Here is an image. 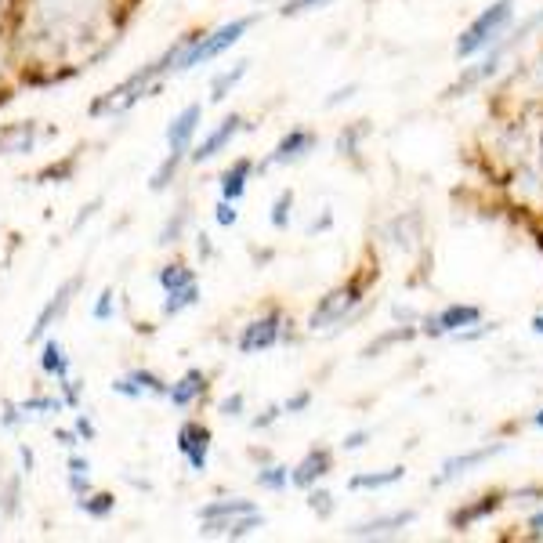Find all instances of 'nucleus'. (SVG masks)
Segmentation results:
<instances>
[{"instance_id": "1", "label": "nucleus", "mask_w": 543, "mask_h": 543, "mask_svg": "<svg viewBox=\"0 0 543 543\" xmlns=\"http://www.w3.org/2000/svg\"><path fill=\"white\" fill-rule=\"evenodd\" d=\"M250 26H254V15L225 22V26L214 29V33H196V37H185V48H181L178 62H174V73H189V69L207 66V62L221 58L225 51L232 48V44H239V40H243V33H247Z\"/></svg>"}, {"instance_id": "2", "label": "nucleus", "mask_w": 543, "mask_h": 543, "mask_svg": "<svg viewBox=\"0 0 543 543\" xmlns=\"http://www.w3.org/2000/svg\"><path fill=\"white\" fill-rule=\"evenodd\" d=\"M515 19V0H496L493 8H486L482 15H478L471 26L460 33V40H457V55L460 58H471V55H478L482 48H489L500 33L507 29V22Z\"/></svg>"}, {"instance_id": "3", "label": "nucleus", "mask_w": 543, "mask_h": 543, "mask_svg": "<svg viewBox=\"0 0 543 543\" xmlns=\"http://www.w3.org/2000/svg\"><path fill=\"white\" fill-rule=\"evenodd\" d=\"M359 301H362V286L359 283L341 286V290H334V294H326L323 301H319V308L312 312L308 326H312V330H326V326L344 323V319H348V312H352Z\"/></svg>"}, {"instance_id": "4", "label": "nucleus", "mask_w": 543, "mask_h": 543, "mask_svg": "<svg viewBox=\"0 0 543 543\" xmlns=\"http://www.w3.org/2000/svg\"><path fill=\"white\" fill-rule=\"evenodd\" d=\"M279 341H283V312H268L243 326L236 348L243 355H258V352H268V348H276Z\"/></svg>"}, {"instance_id": "5", "label": "nucleus", "mask_w": 543, "mask_h": 543, "mask_svg": "<svg viewBox=\"0 0 543 543\" xmlns=\"http://www.w3.org/2000/svg\"><path fill=\"white\" fill-rule=\"evenodd\" d=\"M478 323H482V308L478 305H449V308H442L439 315L424 319V334H431V337L464 334L467 326H478Z\"/></svg>"}, {"instance_id": "6", "label": "nucleus", "mask_w": 543, "mask_h": 543, "mask_svg": "<svg viewBox=\"0 0 543 543\" xmlns=\"http://www.w3.org/2000/svg\"><path fill=\"white\" fill-rule=\"evenodd\" d=\"M80 290V276H73V279H66V283L58 286L55 294H51V301L44 308H40V315H37V323H33V330H29V337L26 341L29 344H37L40 337L48 334L51 326H55V319H62L66 315V308L73 305V294Z\"/></svg>"}, {"instance_id": "7", "label": "nucleus", "mask_w": 543, "mask_h": 543, "mask_svg": "<svg viewBox=\"0 0 543 543\" xmlns=\"http://www.w3.org/2000/svg\"><path fill=\"white\" fill-rule=\"evenodd\" d=\"M200 120H203V105H185V109L174 116L171 127H167V149H171V156L185 160V153L192 149V138L200 131Z\"/></svg>"}, {"instance_id": "8", "label": "nucleus", "mask_w": 543, "mask_h": 543, "mask_svg": "<svg viewBox=\"0 0 543 543\" xmlns=\"http://www.w3.org/2000/svg\"><path fill=\"white\" fill-rule=\"evenodd\" d=\"M178 453L189 460L192 471H207V460H210V428L189 420V424H181L178 431Z\"/></svg>"}, {"instance_id": "9", "label": "nucleus", "mask_w": 543, "mask_h": 543, "mask_svg": "<svg viewBox=\"0 0 543 543\" xmlns=\"http://www.w3.org/2000/svg\"><path fill=\"white\" fill-rule=\"evenodd\" d=\"M239 131H243V116H225V120H221V124L214 127V131H210L207 138H203V142L196 145V149H192L189 160H192V163L214 160V156H218L221 149H225V145H229Z\"/></svg>"}, {"instance_id": "10", "label": "nucleus", "mask_w": 543, "mask_h": 543, "mask_svg": "<svg viewBox=\"0 0 543 543\" xmlns=\"http://www.w3.org/2000/svg\"><path fill=\"white\" fill-rule=\"evenodd\" d=\"M330 467H334V453H330V449H308L305 460L290 471V486L312 489L319 478L330 475Z\"/></svg>"}, {"instance_id": "11", "label": "nucleus", "mask_w": 543, "mask_h": 543, "mask_svg": "<svg viewBox=\"0 0 543 543\" xmlns=\"http://www.w3.org/2000/svg\"><path fill=\"white\" fill-rule=\"evenodd\" d=\"M496 453H504V442H496V446H482V449H471V453H460V457H449L446 464H442L439 475H435V486H446V482H453V478L467 475L471 467L486 464V460H493Z\"/></svg>"}, {"instance_id": "12", "label": "nucleus", "mask_w": 543, "mask_h": 543, "mask_svg": "<svg viewBox=\"0 0 543 543\" xmlns=\"http://www.w3.org/2000/svg\"><path fill=\"white\" fill-rule=\"evenodd\" d=\"M265 525V515L261 511H247V515H236V518H225V522H200V533L203 536H229V540H243L250 536L254 529Z\"/></svg>"}, {"instance_id": "13", "label": "nucleus", "mask_w": 543, "mask_h": 543, "mask_svg": "<svg viewBox=\"0 0 543 543\" xmlns=\"http://www.w3.org/2000/svg\"><path fill=\"white\" fill-rule=\"evenodd\" d=\"M315 149V134L312 131H290L283 134L276 142V149H272V156L265 160V167H276V163H290V160H301V156H308Z\"/></svg>"}, {"instance_id": "14", "label": "nucleus", "mask_w": 543, "mask_h": 543, "mask_svg": "<svg viewBox=\"0 0 543 543\" xmlns=\"http://www.w3.org/2000/svg\"><path fill=\"white\" fill-rule=\"evenodd\" d=\"M203 391H207V377L200 370H189L181 381H174L167 388V399H171L174 410H189V406H196L203 399Z\"/></svg>"}, {"instance_id": "15", "label": "nucleus", "mask_w": 543, "mask_h": 543, "mask_svg": "<svg viewBox=\"0 0 543 543\" xmlns=\"http://www.w3.org/2000/svg\"><path fill=\"white\" fill-rule=\"evenodd\" d=\"M413 511H399V515H388V518H373V522H362L352 529V536H359V540H377V536H395L399 529H406V525H413Z\"/></svg>"}, {"instance_id": "16", "label": "nucleus", "mask_w": 543, "mask_h": 543, "mask_svg": "<svg viewBox=\"0 0 543 543\" xmlns=\"http://www.w3.org/2000/svg\"><path fill=\"white\" fill-rule=\"evenodd\" d=\"M37 145V124H11L0 127V153L22 156Z\"/></svg>"}, {"instance_id": "17", "label": "nucleus", "mask_w": 543, "mask_h": 543, "mask_svg": "<svg viewBox=\"0 0 543 543\" xmlns=\"http://www.w3.org/2000/svg\"><path fill=\"white\" fill-rule=\"evenodd\" d=\"M247 511H258V504L236 496V500H210V504H203L200 511H196V518H200V522H225V518L247 515Z\"/></svg>"}, {"instance_id": "18", "label": "nucleus", "mask_w": 543, "mask_h": 543, "mask_svg": "<svg viewBox=\"0 0 543 543\" xmlns=\"http://www.w3.org/2000/svg\"><path fill=\"white\" fill-rule=\"evenodd\" d=\"M250 174H254V163H250V160H236V163H232L229 171L221 174V196H225V200H232V203L243 200Z\"/></svg>"}, {"instance_id": "19", "label": "nucleus", "mask_w": 543, "mask_h": 543, "mask_svg": "<svg viewBox=\"0 0 543 543\" xmlns=\"http://www.w3.org/2000/svg\"><path fill=\"white\" fill-rule=\"evenodd\" d=\"M40 370L48 373V377H58V381H66L69 377V355L58 341L44 344V352H40Z\"/></svg>"}, {"instance_id": "20", "label": "nucleus", "mask_w": 543, "mask_h": 543, "mask_svg": "<svg viewBox=\"0 0 543 543\" xmlns=\"http://www.w3.org/2000/svg\"><path fill=\"white\" fill-rule=\"evenodd\" d=\"M402 475H406V467H388V471H370V475H355L348 482V489H388V486H399Z\"/></svg>"}, {"instance_id": "21", "label": "nucleus", "mask_w": 543, "mask_h": 543, "mask_svg": "<svg viewBox=\"0 0 543 543\" xmlns=\"http://www.w3.org/2000/svg\"><path fill=\"white\" fill-rule=\"evenodd\" d=\"M200 301V283L178 286V290H167L163 294V315H181L185 308H192Z\"/></svg>"}, {"instance_id": "22", "label": "nucleus", "mask_w": 543, "mask_h": 543, "mask_svg": "<svg viewBox=\"0 0 543 543\" xmlns=\"http://www.w3.org/2000/svg\"><path fill=\"white\" fill-rule=\"evenodd\" d=\"M247 69H250V62H236V66L225 69L221 77H214V84H210V102H225L232 87H236L239 80L247 77Z\"/></svg>"}, {"instance_id": "23", "label": "nucleus", "mask_w": 543, "mask_h": 543, "mask_svg": "<svg viewBox=\"0 0 543 543\" xmlns=\"http://www.w3.org/2000/svg\"><path fill=\"white\" fill-rule=\"evenodd\" d=\"M19 410H22V417H51V413H62L66 410V402L62 399H55V395H33V399H26V402H19Z\"/></svg>"}, {"instance_id": "24", "label": "nucleus", "mask_w": 543, "mask_h": 543, "mask_svg": "<svg viewBox=\"0 0 543 543\" xmlns=\"http://www.w3.org/2000/svg\"><path fill=\"white\" fill-rule=\"evenodd\" d=\"M496 507H500V496H482V504H475V507H467V511H457V515H453V525H457V529H467V525H475L478 518H486V515H493Z\"/></svg>"}, {"instance_id": "25", "label": "nucleus", "mask_w": 543, "mask_h": 543, "mask_svg": "<svg viewBox=\"0 0 543 543\" xmlns=\"http://www.w3.org/2000/svg\"><path fill=\"white\" fill-rule=\"evenodd\" d=\"M69 489L73 496L91 493V464L84 457H69Z\"/></svg>"}, {"instance_id": "26", "label": "nucleus", "mask_w": 543, "mask_h": 543, "mask_svg": "<svg viewBox=\"0 0 543 543\" xmlns=\"http://www.w3.org/2000/svg\"><path fill=\"white\" fill-rule=\"evenodd\" d=\"M80 511L84 515H91V518H109L116 511V496H109V493H98V496H80Z\"/></svg>"}, {"instance_id": "27", "label": "nucleus", "mask_w": 543, "mask_h": 543, "mask_svg": "<svg viewBox=\"0 0 543 543\" xmlns=\"http://www.w3.org/2000/svg\"><path fill=\"white\" fill-rule=\"evenodd\" d=\"M189 283H196V272H192L189 265H167V268H160L163 294H167V290H178V286H189Z\"/></svg>"}, {"instance_id": "28", "label": "nucleus", "mask_w": 543, "mask_h": 543, "mask_svg": "<svg viewBox=\"0 0 543 543\" xmlns=\"http://www.w3.org/2000/svg\"><path fill=\"white\" fill-rule=\"evenodd\" d=\"M258 486L261 489H272V493H283V489L290 486V467H279V464L261 467V471H258Z\"/></svg>"}, {"instance_id": "29", "label": "nucleus", "mask_w": 543, "mask_h": 543, "mask_svg": "<svg viewBox=\"0 0 543 543\" xmlns=\"http://www.w3.org/2000/svg\"><path fill=\"white\" fill-rule=\"evenodd\" d=\"M185 225H189V207H178V214H174L167 225H163L160 232V247H171V243H178L181 232H185Z\"/></svg>"}, {"instance_id": "30", "label": "nucleus", "mask_w": 543, "mask_h": 543, "mask_svg": "<svg viewBox=\"0 0 543 543\" xmlns=\"http://www.w3.org/2000/svg\"><path fill=\"white\" fill-rule=\"evenodd\" d=\"M91 319H95V323H109V319H116V294H113V286H105L102 294H98L95 308H91Z\"/></svg>"}, {"instance_id": "31", "label": "nucleus", "mask_w": 543, "mask_h": 543, "mask_svg": "<svg viewBox=\"0 0 543 543\" xmlns=\"http://www.w3.org/2000/svg\"><path fill=\"white\" fill-rule=\"evenodd\" d=\"M290 210H294V192L283 189L279 200L272 203V229H286V225H290Z\"/></svg>"}, {"instance_id": "32", "label": "nucleus", "mask_w": 543, "mask_h": 543, "mask_svg": "<svg viewBox=\"0 0 543 543\" xmlns=\"http://www.w3.org/2000/svg\"><path fill=\"white\" fill-rule=\"evenodd\" d=\"M131 381L142 388V395H167V384L149 370H131Z\"/></svg>"}, {"instance_id": "33", "label": "nucleus", "mask_w": 543, "mask_h": 543, "mask_svg": "<svg viewBox=\"0 0 543 543\" xmlns=\"http://www.w3.org/2000/svg\"><path fill=\"white\" fill-rule=\"evenodd\" d=\"M308 507H312L319 518H330L334 515V496L326 493V489H315V493L308 496Z\"/></svg>"}, {"instance_id": "34", "label": "nucleus", "mask_w": 543, "mask_h": 543, "mask_svg": "<svg viewBox=\"0 0 543 543\" xmlns=\"http://www.w3.org/2000/svg\"><path fill=\"white\" fill-rule=\"evenodd\" d=\"M214 218H218L221 229H232V225H236V221H239L236 203H232V200H221V203H218V210H214Z\"/></svg>"}, {"instance_id": "35", "label": "nucleus", "mask_w": 543, "mask_h": 543, "mask_svg": "<svg viewBox=\"0 0 543 543\" xmlns=\"http://www.w3.org/2000/svg\"><path fill=\"white\" fill-rule=\"evenodd\" d=\"M243 410H247V399L243 395H229V399H221V406H218V413L221 417H243Z\"/></svg>"}, {"instance_id": "36", "label": "nucleus", "mask_w": 543, "mask_h": 543, "mask_svg": "<svg viewBox=\"0 0 543 543\" xmlns=\"http://www.w3.org/2000/svg\"><path fill=\"white\" fill-rule=\"evenodd\" d=\"M113 391H116V395H124V399H145L142 388H138V384L131 381V373H127V377H116Z\"/></svg>"}, {"instance_id": "37", "label": "nucleus", "mask_w": 543, "mask_h": 543, "mask_svg": "<svg viewBox=\"0 0 543 543\" xmlns=\"http://www.w3.org/2000/svg\"><path fill=\"white\" fill-rule=\"evenodd\" d=\"M22 410H19V402H8V406H4V417H0V428H8V431H15L22 424Z\"/></svg>"}, {"instance_id": "38", "label": "nucleus", "mask_w": 543, "mask_h": 543, "mask_svg": "<svg viewBox=\"0 0 543 543\" xmlns=\"http://www.w3.org/2000/svg\"><path fill=\"white\" fill-rule=\"evenodd\" d=\"M308 402H312V391H297V395H290V399L283 402L286 413H305Z\"/></svg>"}, {"instance_id": "39", "label": "nucleus", "mask_w": 543, "mask_h": 543, "mask_svg": "<svg viewBox=\"0 0 543 543\" xmlns=\"http://www.w3.org/2000/svg\"><path fill=\"white\" fill-rule=\"evenodd\" d=\"M58 384H62V402H66V406H80V381L66 377V381H58Z\"/></svg>"}, {"instance_id": "40", "label": "nucleus", "mask_w": 543, "mask_h": 543, "mask_svg": "<svg viewBox=\"0 0 543 543\" xmlns=\"http://www.w3.org/2000/svg\"><path fill=\"white\" fill-rule=\"evenodd\" d=\"M315 4H326V0H286L283 8V15H297V11H308V8H315Z\"/></svg>"}, {"instance_id": "41", "label": "nucleus", "mask_w": 543, "mask_h": 543, "mask_svg": "<svg viewBox=\"0 0 543 543\" xmlns=\"http://www.w3.org/2000/svg\"><path fill=\"white\" fill-rule=\"evenodd\" d=\"M366 439H370V431H352V435H344L341 446L344 449H362V446H366Z\"/></svg>"}, {"instance_id": "42", "label": "nucleus", "mask_w": 543, "mask_h": 543, "mask_svg": "<svg viewBox=\"0 0 543 543\" xmlns=\"http://www.w3.org/2000/svg\"><path fill=\"white\" fill-rule=\"evenodd\" d=\"M77 435H80L84 442H95V424H91V420H87L84 413L77 417Z\"/></svg>"}, {"instance_id": "43", "label": "nucleus", "mask_w": 543, "mask_h": 543, "mask_svg": "<svg viewBox=\"0 0 543 543\" xmlns=\"http://www.w3.org/2000/svg\"><path fill=\"white\" fill-rule=\"evenodd\" d=\"M279 417V410H276V406H272V410H265V417H254V428H268V424H272V420H276Z\"/></svg>"}, {"instance_id": "44", "label": "nucleus", "mask_w": 543, "mask_h": 543, "mask_svg": "<svg viewBox=\"0 0 543 543\" xmlns=\"http://www.w3.org/2000/svg\"><path fill=\"white\" fill-rule=\"evenodd\" d=\"M55 439L62 442L66 449H73V446H77V431H55Z\"/></svg>"}, {"instance_id": "45", "label": "nucleus", "mask_w": 543, "mask_h": 543, "mask_svg": "<svg viewBox=\"0 0 543 543\" xmlns=\"http://www.w3.org/2000/svg\"><path fill=\"white\" fill-rule=\"evenodd\" d=\"M352 95H355V87H341V91H337V95L330 98L326 105H337V102H344V98H352Z\"/></svg>"}, {"instance_id": "46", "label": "nucleus", "mask_w": 543, "mask_h": 543, "mask_svg": "<svg viewBox=\"0 0 543 543\" xmlns=\"http://www.w3.org/2000/svg\"><path fill=\"white\" fill-rule=\"evenodd\" d=\"M19 457H22V467H26V475L33 471V453H29L26 446H19Z\"/></svg>"}, {"instance_id": "47", "label": "nucleus", "mask_w": 543, "mask_h": 543, "mask_svg": "<svg viewBox=\"0 0 543 543\" xmlns=\"http://www.w3.org/2000/svg\"><path fill=\"white\" fill-rule=\"evenodd\" d=\"M529 529H533V536H543V511L529 518Z\"/></svg>"}, {"instance_id": "48", "label": "nucleus", "mask_w": 543, "mask_h": 543, "mask_svg": "<svg viewBox=\"0 0 543 543\" xmlns=\"http://www.w3.org/2000/svg\"><path fill=\"white\" fill-rule=\"evenodd\" d=\"M200 254L203 258H210V239L207 236H200Z\"/></svg>"}, {"instance_id": "49", "label": "nucleus", "mask_w": 543, "mask_h": 543, "mask_svg": "<svg viewBox=\"0 0 543 543\" xmlns=\"http://www.w3.org/2000/svg\"><path fill=\"white\" fill-rule=\"evenodd\" d=\"M533 334H540V337H543V312L533 319Z\"/></svg>"}, {"instance_id": "50", "label": "nucleus", "mask_w": 543, "mask_h": 543, "mask_svg": "<svg viewBox=\"0 0 543 543\" xmlns=\"http://www.w3.org/2000/svg\"><path fill=\"white\" fill-rule=\"evenodd\" d=\"M533 424H536V428H543V410H540V413H536V417H533Z\"/></svg>"}]
</instances>
